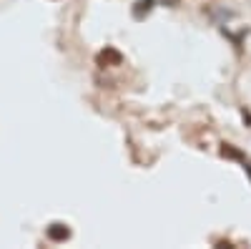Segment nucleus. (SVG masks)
I'll return each instance as SVG.
<instances>
[{
	"label": "nucleus",
	"mask_w": 251,
	"mask_h": 249,
	"mask_svg": "<svg viewBox=\"0 0 251 249\" xmlns=\"http://www.w3.org/2000/svg\"><path fill=\"white\" fill-rule=\"evenodd\" d=\"M153 5H156V0H138V3L131 8V15H133L136 20H143L146 15L153 10Z\"/></svg>",
	"instance_id": "nucleus-3"
},
{
	"label": "nucleus",
	"mask_w": 251,
	"mask_h": 249,
	"mask_svg": "<svg viewBox=\"0 0 251 249\" xmlns=\"http://www.w3.org/2000/svg\"><path fill=\"white\" fill-rule=\"evenodd\" d=\"M121 60H123V55H121L116 48H111V46H106V51L98 53V66H108V63L121 66Z\"/></svg>",
	"instance_id": "nucleus-2"
},
{
	"label": "nucleus",
	"mask_w": 251,
	"mask_h": 249,
	"mask_svg": "<svg viewBox=\"0 0 251 249\" xmlns=\"http://www.w3.org/2000/svg\"><path fill=\"white\" fill-rule=\"evenodd\" d=\"M46 237H48L50 242L60 244V242H68V239H71V229H68V224L53 221V224L48 226V229H46Z\"/></svg>",
	"instance_id": "nucleus-1"
}]
</instances>
